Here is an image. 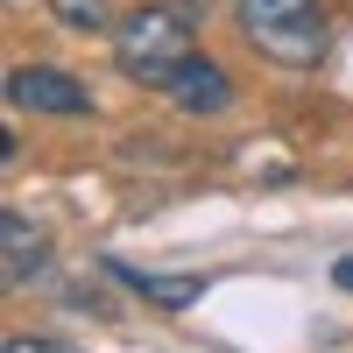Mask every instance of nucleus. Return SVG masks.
Returning <instances> with one entry per match:
<instances>
[{"instance_id": "f257e3e1", "label": "nucleus", "mask_w": 353, "mask_h": 353, "mask_svg": "<svg viewBox=\"0 0 353 353\" xmlns=\"http://www.w3.org/2000/svg\"><path fill=\"white\" fill-rule=\"evenodd\" d=\"M233 14H241V36L269 64L311 71L325 57V14H318V0H233Z\"/></svg>"}, {"instance_id": "f03ea898", "label": "nucleus", "mask_w": 353, "mask_h": 353, "mask_svg": "<svg viewBox=\"0 0 353 353\" xmlns=\"http://www.w3.org/2000/svg\"><path fill=\"white\" fill-rule=\"evenodd\" d=\"M113 57H121V71L134 78V85H176V71L191 64V28H184V14H170V8H134V14H121V28H113Z\"/></svg>"}, {"instance_id": "7ed1b4c3", "label": "nucleus", "mask_w": 353, "mask_h": 353, "mask_svg": "<svg viewBox=\"0 0 353 353\" xmlns=\"http://www.w3.org/2000/svg\"><path fill=\"white\" fill-rule=\"evenodd\" d=\"M8 99L21 113H92V92L57 64H14L8 71Z\"/></svg>"}, {"instance_id": "20e7f679", "label": "nucleus", "mask_w": 353, "mask_h": 353, "mask_svg": "<svg viewBox=\"0 0 353 353\" xmlns=\"http://www.w3.org/2000/svg\"><path fill=\"white\" fill-rule=\"evenodd\" d=\"M43 261H50L43 226H36V219H21V212H8V219H0V276H8V290L36 283V276H43Z\"/></svg>"}, {"instance_id": "39448f33", "label": "nucleus", "mask_w": 353, "mask_h": 353, "mask_svg": "<svg viewBox=\"0 0 353 353\" xmlns=\"http://www.w3.org/2000/svg\"><path fill=\"white\" fill-rule=\"evenodd\" d=\"M176 106H191V113H219L233 92H226V78H219V64H205V57H191L184 71H176Z\"/></svg>"}, {"instance_id": "423d86ee", "label": "nucleus", "mask_w": 353, "mask_h": 353, "mask_svg": "<svg viewBox=\"0 0 353 353\" xmlns=\"http://www.w3.org/2000/svg\"><path fill=\"white\" fill-rule=\"evenodd\" d=\"M128 290H141V297H156V304H170V311H184L191 297H205V283L198 276H149V269H113Z\"/></svg>"}, {"instance_id": "0eeeda50", "label": "nucleus", "mask_w": 353, "mask_h": 353, "mask_svg": "<svg viewBox=\"0 0 353 353\" xmlns=\"http://www.w3.org/2000/svg\"><path fill=\"white\" fill-rule=\"evenodd\" d=\"M50 14L64 21V28H106L113 0H50Z\"/></svg>"}, {"instance_id": "6e6552de", "label": "nucleus", "mask_w": 353, "mask_h": 353, "mask_svg": "<svg viewBox=\"0 0 353 353\" xmlns=\"http://www.w3.org/2000/svg\"><path fill=\"white\" fill-rule=\"evenodd\" d=\"M8 353H71V346H64V339H28V332H21V339H8Z\"/></svg>"}, {"instance_id": "1a4fd4ad", "label": "nucleus", "mask_w": 353, "mask_h": 353, "mask_svg": "<svg viewBox=\"0 0 353 353\" xmlns=\"http://www.w3.org/2000/svg\"><path fill=\"white\" fill-rule=\"evenodd\" d=\"M332 283H339V290H353V254H346L339 269H332Z\"/></svg>"}]
</instances>
